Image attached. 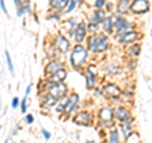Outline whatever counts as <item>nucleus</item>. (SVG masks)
I'll use <instances>...</instances> for the list:
<instances>
[{
	"instance_id": "nucleus-9",
	"label": "nucleus",
	"mask_w": 152,
	"mask_h": 143,
	"mask_svg": "<svg viewBox=\"0 0 152 143\" xmlns=\"http://www.w3.org/2000/svg\"><path fill=\"white\" fill-rule=\"evenodd\" d=\"M77 101H79V95L77 94H71L70 98L67 99V103H66V108H65V112L64 113H72L74 109L77 105Z\"/></svg>"
},
{
	"instance_id": "nucleus-3",
	"label": "nucleus",
	"mask_w": 152,
	"mask_h": 143,
	"mask_svg": "<svg viewBox=\"0 0 152 143\" xmlns=\"http://www.w3.org/2000/svg\"><path fill=\"white\" fill-rule=\"evenodd\" d=\"M66 90H67L66 85H65L64 82H58V84H56V85H52V86H50V89H48V95L53 96L56 100H60L61 98H64Z\"/></svg>"
},
{
	"instance_id": "nucleus-26",
	"label": "nucleus",
	"mask_w": 152,
	"mask_h": 143,
	"mask_svg": "<svg viewBox=\"0 0 152 143\" xmlns=\"http://www.w3.org/2000/svg\"><path fill=\"white\" fill-rule=\"evenodd\" d=\"M104 5H105V0H96L95 1V8H98V9L103 8Z\"/></svg>"
},
{
	"instance_id": "nucleus-4",
	"label": "nucleus",
	"mask_w": 152,
	"mask_h": 143,
	"mask_svg": "<svg viewBox=\"0 0 152 143\" xmlns=\"http://www.w3.org/2000/svg\"><path fill=\"white\" fill-rule=\"evenodd\" d=\"M150 8V3L148 0H134L131 5V9L133 13L136 14H142V13H146Z\"/></svg>"
},
{
	"instance_id": "nucleus-21",
	"label": "nucleus",
	"mask_w": 152,
	"mask_h": 143,
	"mask_svg": "<svg viewBox=\"0 0 152 143\" xmlns=\"http://www.w3.org/2000/svg\"><path fill=\"white\" fill-rule=\"evenodd\" d=\"M109 143H119V136L117 131H112L109 134Z\"/></svg>"
},
{
	"instance_id": "nucleus-12",
	"label": "nucleus",
	"mask_w": 152,
	"mask_h": 143,
	"mask_svg": "<svg viewBox=\"0 0 152 143\" xmlns=\"http://www.w3.org/2000/svg\"><path fill=\"white\" fill-rule=\"evenodd\" d=\"M85 34H86V26H85V23H80L75 31V34H74L75 41L79 42V43L83 42L84 38H85Z\"/></svg>"
},
{
	"instance_id": "nucleus-8",
	"label": "nucleus",
	"mask_w": 152,
	"mask_h": 143,
	"mask_svg": "<svg viewBox=\"0 0 152 143\" xmlns=\"http://www.w3.org/2000/svg\"><path fill=\"white\" fill-rule=\"evenodd\" d=\"M104 94L108 95V96H110V98H118L122 94V91H121V89L118 88L117 85L108 84V85L104 86Z\"/></svg>"
},
{
	"instance_id": "nucleus-6",
	"label": "nucleus",
	"mask_w": 152,
	"mask_h": 143,
	"mask_svg": "<svg viewBox=\"0 0 152 143\" xmlns=\"http://www.w3.org/2000/svg\"><path fill=\"white\" fill-rule=\"evenodd\" d=\"M56 48L61 53H66L69 50V47H70V43H69V41L66 39V38L62 36V34H58L56 38Z\"/></svg>"
},
{
	"instance_id": "nucleus-32",
	"label": "nucleus",
	"mask_w": 152,
	"mask_h": 143,
	"mask_svg": "<svg viewBox=\"0 0 152 143\" xmlns=\"http://www.w3.org/2000/svg\"><path fill=\"white\" fill-rule=\"evenodd\" d=\"M86 143H94V142H93V141H88Z\"/></svg>"
},
{
	"instance_id": "nucleus-31",
	"label": "nucleus",
	"mask_w": 152,
	"mask_h": 143,
	"mask_svg": "<svg viewBox=\"0 0 152 143\" xmlns=\"http://www.w3.org/2000/svg\"><path fill=\"white\" fill-rule=\"evenodd\" d=\"M0 4H1V9H3V12L8 15V10H7V7H5V3H4V0H0Z\"/></svg>"
},
{
	"instance_id": "nucleus-10",
	"label": "nucleus",
	"mask_w": 152,
	"mask_h": 143,
	"mask_svg": "<svg viewBox=\"0 0 152 143\" xmlns=\"http://www.w3.org/2000/svg\"><path fill=\"white\" fill-rule=\"evenodd\" d=\"M62 69V62H60V61H52V62H50L48 65L46 66L45 69V74L46 75H53L56 74L58 70Z\"/></svg>"
},
{
	"instance_id": "nucleus-5",
	"label": "nucleus",
	"mask_w": 152,
	"mask_h": 143,
	"mask_svg": "<svg viewBox=\"0 0 152 143\" xmlns=\"http://www.w3.org/2000/svg\"><path fill=\"white\" fill-rule=\"evenodd\" d=\"M74 122L79 125H89L91 123V115L88 112H80L76 114V117L74 118Z\"/></svg>"
},
{
	"instance_id": "nucleus-7",
	"label": "nucleus",
	"mask_w": 152,
	"mask_h": 143,
	"mask_svg": "<svg viewBox=\"0 0 152 143\" xmlns=\"http://www.w3.org/2000/svg\"><path fill=\"white\" fill-rule=\"evenodd\" d=\"M140 38V33H137L134 31H131L126 33V34H123L119 37V41L123 45H128V43H133V42H136V39H138Z\"/></svg>"
},
{
	"instance_id": "nucleus-27",
	"label": "nucleus",
	"mask_w": 152,
	"mask_h": 143,
	"mask_svg": "<svg viewBox=\"0 0 152 143\" xmlns=\"http://www.w3.org/2000/svg\"><path fill=\"white\" fill-rule=\"evenodd\" d=\"M14 3H15V5H17L18 9H19V8L23 7V4L26 3V0H14Z\"/></svg>"
},
{
	"instance_id": "nucleus-29",
	"label": "nucleus",
	"mask_w": 152,
	"mask_h": 143,
	"mask_svg": "<svg viewBox=\"0 0 152 143\" xmlns=\"http://www.w3.org/2000/svg\"><path fill=\"white\" fill-rule=\"evenodd\" d=\"M26 120H27V124H32L33 123V117L31 115V114H28V115L26 117Z\"/></svg>"
},
{
	"instance_id": "nucleus-17",
	"label": "nucleus",
	"mask_w": 152,
	"mask_h": 143,
	"mask_svg": "<svg viewBox=\"0 0 152 143\" xmlns=\"http://www.w3.org/2000/svg\"><path fill=\"white\" fill-rule=\"evenodd\" d=\"M131 1L129 0H119L118 1V5H117V12L121 13V14H124L128 12V9L131 8Z\"/></svg>"
},
{
	"instance_id": "nucleus-20",
	"label": "nucleus",
	"mask_w": 152,
	"mask_h": 143,
	"mask_svg": "<svg viewBox=\"0 0 152 143\" xmlns=\"http://www.w3.org/2000/svg\"><path fill=\"white\" fill-rule=\"evenodd\" d=\"M127 23V20L123 17H117V18H114V28H117V31L118 29H121V28L124 26Z\"/></svg>"
},
{
	"instance_id": "nucleus-24",
	"label": "nucleus",
	"mask_w": 152,
	"mask_h": 143,
	"mask_svg": "<svg viewBox=\"0 0 152 143\" xmlns=\"http://www.w3.org/2000/svg\"><path fill=\"white\" fill-rule=\"evenodd\" d=\"M76 4H77V0H70L69 1V5L66 8V13H71L74 10V8L76 7Z\"/></svg>"
},
{
	"instance_id": "nucleus-22",
	"label": "nucleus",
	"mask_w": 152,
	"mask_h": 143,
	"mask_svg": "<svg viewBox=\"0 0 152 143\" xmlns=\"http://www.w3.org/2000/svg\"><path fill=\"white\" fill-rule=\"evenodd\" d=\"M5 57H7V62H8V67H9V71L12 72V75L14 74V67H13V62H12V58H10V55L9 52L5 51Z\"/></svg>"
},
{
	"instance_id": "nucleus-2",
	"label": "nucleus",
	"mask_w": 152,
	"mask_h": 143,
	"mask_svg": "<svg viewBox=\"0 0 152 143\" xmlns=\"http://www.w3.org/2000/svg\"><path fill=\"white\" fill-rule=\"evenodd\" d=\"M86 58H88V51L84 46L81 45H77L74 47L72 52H71V56H70V61H71V65H72L74 69H80L81 66L86 62Z\"/></svg>"
},
{
	"instance_id": "nucleus-14",
	"label": "nucleus",
	"mask_w": 152,
	"mask_h": 143,
	"mask_svg": "<svg viewBox=\"0 0 152 143\" xmlns=\"http://www.w3.org/2000/svg\"><path fill=\"white\" fill-rule=\"evenodd\" d=\"M104 20H105V13H104L103 10H96L93 13L91 18H90V23H95V24H99V23H103Z\"/></svg>"
},
{
	"instance_id": "nucleus-19",
	"label": "nucleus",
	"mask_w": 152,
	"mask_h": 143,
	"mask_svg": "<svg viewBox=\"0 0 152 143\" xmlns=\"http://www.w3.org/2000/svg\"><path fill=\"white\" fill-rule=\"evenodd\" d=\"M133 27H134V24H132V23H126V24L123 26L121 29H118V31H117V34L119 36V37L123 36V34H126V33L131 32V29H132Z\"/></svg>"
},
{
	"instance_id": "nucleus-33",
	"label": "nucleus",
	"mask_w": 152,
	"mask_h": 143,
	"mask_svg": "<svg viewBox=\"0 0 152 143\" xmlns=\"http://www.w3.org/2000/svg\"><path fill=\"white\" fill-rule=\"evenodd\" d=\"M77 1H79V3H83V1H84V0H77Z\"/></svg>"
},
{
	"instance_id": "nucleus-23",
	"label": "nucleus",
	"mask_w": 152,
	"mask_h": 143,
	"mask_svg": "<svg viewBox=\"0 0 152 143\" xmlns=\"http://www.w3.org/2000/svg\"><path fill=\"white\" fill-rule=\"evenodd\" d=\"M140 51H141V47L137 46V45H134V46H133L132 48L129 50V55L133 56V57H137V56L140 55Z\"/></svg>"
},
{
	"instance_id": "nucleus-11",
	"label": "nucleus",
	"mask_w": 152,
	"mask_h": 143,
	"mask_svg": "<svg viewBox=\"0 0 152 143\" xmlns=\"http://www.w3.org/2000/svg\"><path fill=\"white\" fill-rule=\"evenodd\" d=\"M94 66H89V69L85 72V77H86V89L91 90L95 84V72H93Z\"/></svg>"
},
{
	"instance_id": "nucleus-15",
	"label": "nucleus",
	"mask_w": 152,
	"mask_h": 143,
	"mask_svg": "<svg viewBox=\"0 0 152 143\" xmlns=\"http://www.w3.org/2000/svg\"><path fill=\"white\" fill-rule=\"evenodd\" d=\"M70 0H51L50 5L52 9H56V10H62V9L67 8Z\"/></svg>"
},
{
	"instance_id": "nucleus-28",
	"label": "nucleus",
	"mask_w": 152,
	"mask_h": 143,
	"mask_svg": "<svg viewBox=\"0 0 152 143\" xmlns=\"http://www.w3.org/2000/svg\"><path fill=\"white\" fill-rule=\"evenodd\" d=\"M42 133H43V137L46 138V139H50V138H51V134H50V132H48V131L42 129Z\"/></svg>"
},
{
	"instance_id": "nucleus-13",
	"label": "nucleus",
	"mask_w": 152,
	"mask_h": 143,
	"mask_svg": "<svg viewBox=\"0 0 152 143\" xmlns=\"http://www.w3.org/2000/svg\"><path fill=\"white\" fill-rule=\"evenodd\" d=\"M115 117H117V119H119L121 122H127L128 119H131V114H129V112L127 110L126 108H117V110H115Z\"/></svg>"
},
{
	"instance_id": "nucleus-30",
	"label": "nucleus",
	"mask_w": 152,
	"mask_h": 143,
	"mask_svg": "<svg viewBox=\"0 0 152 143\" xmlns=\"http://www.w3.org/2000/svg\"><path fill=\"white\" fill-rule=\"evenodd\" d=\"M18 105H19V99L18 98H14L13 99V103H12V107L13 108H17Z\"/></svg>"
},
{
	"instance_id": "nucleus-1",
	"label": "nucleus",
	"mask_w": 152,
	"mask_h": 143,
	"mask_svg": "<svg viewBox=\"0 0 152 143\" xmlns=\"http://www.w3.org/2000/svg\"><path fill=\"white\" fill-rule=\"evenodd\" d=\"M109 39L105 34H94L89 38L88 48L94 53H102L108 48Z\"/></svg>"
},
{
	"instance_id": "nucleus-18",
	"label": "nucleus",
	"mask_w": 152,
	"mask_h": 143,
	"mask_svg": "<svg viewBox=\"0 0 152 143\" xmlns=\"http://www.w3.org/2000/svg\"><path fill=\"white\" fill-rule=\"evenodd\" d=\"M114 17H108L105 18V20L103 22V29L104 32H107V33H112L113 31V28H114Z\"/></svg>"
},
{
	"instance_id": "nucleus-16",
	"label": "nucleus",
	"mask_w": 152,
	"mask_h": 143,
	"mask_svg": "<svg viewBox=\"0 0 152 143\" xmlns=\"http://www.w3.org/2000/svg\"><path fill=\"white\" fill-rule=\"evenodd\" d=\"M99 118H100L103 122H112L113 113H112L110 109L103 108V109H100V112H99Z\"/></svg>"
},
{
	"instance_id": "nucleus-25",
	"label": "nucleus",
	"mask_w": 152,
	"mask_h": 143,
	"mask_svg": "<svg viewBox=\"0 0 152 143\" xmlns=\"http://www.w3.org/2000/svg\"><path fill=\"white\" fill-rule=\"evenodd\" d=\"M99 29V26L98 24H95V23H89V26H88V31L90 33H95V32H98Z\"/></svg>"
}]
</instances>
